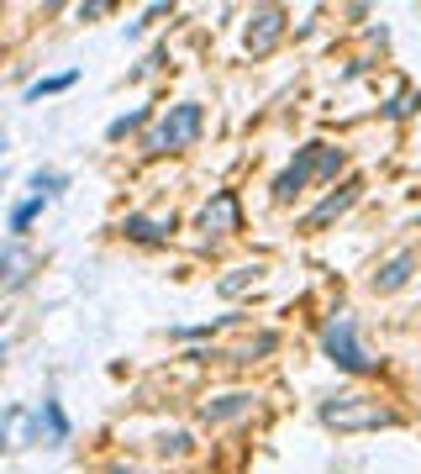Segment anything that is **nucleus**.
I'll list each match as a JSON object with an SVG mask.
<instances>
[{
    "label": "nucleus",
    "instance_id": "obj_1",
    "mask_svg": "<svg viewBox=\"0 0 421 474\" xmlns=\"http://www.w3.org/2000/svg\"><path fill=\"white\" fill-rule=\"evenodd\" d=\"M316 348H321V358H327L337 374H348V380H368V374L385 369V358H374V348L363 343L359 311H348V306H332V311L321 316V327H316Z\"/></svg>",
    "mask_w": 421,
    "mask_h": 474
},
{
    "label": "nucleus",
    "instance_id": "obj_2",
    "mask_svg": "<svg viewBox=\"0 0 421 474\" xmlns=\"http://www.w3.org/2000/svg\"><path fill=\"white\" fill-rule=\"evenodd\" d=\"M316 421L337 437H363V432H390V427H406V412L374 390H343V396H327L316 406Z\"/></svg>",
    "mask_w": 421,
    "mask_h": 474
},
{
    "label": "nucleus",
    "instance_id": "obj_3",
    "mask_svg": "<svg viewBox=\"0 0 421 474\" xmlns=\"http://www.w3.org/2000/svg\"><path fill=\"white\" fill-rule=\"evenodd\" d=\"M200 137H206V106L200 101H174V106L153 111V121L137 137V153L142 159H174V153L200 148Z\"/></svg>",
    "mask_w": 421,
    "mask_h": 474
},
{
    "label": "nucleus",
    "instance_id": "obj_4",
    "mask_svg": "<svg viewBox=\"0 0 421 474\" xmlns=\"http://www.w3.org/2000/svg\"><path fill=\"white\" fill-rule=\"evenodd\" d=\"M74 437V421H69V412L59 406V396H43L37 406H21V416H16V443L21 448H63Z\"/></svg>",
    "mask_w": 421,
    "mask_h": 474
},
{
    "label": "nucleus",
    "instance_id": "obj_5",
    "mask_svg": "<svg viewBox=\"0 0 421 474\" xmlns=\"http://www.w3.org/2000/svg\"><path fill=\"white\" fill-rule=\"evenodd\" d=\"M279 343H285V338H279L274 327H253V322H247L238 343H227V348H216V343H211V348H190L184 364H263V358L279 354Z\"/></svg>",
    "mask_w": 421,
    "mask_h": 474
},
{
    "label": "nucleus",
    "instance_id": "obj_6",
    "mask_svg": "<svg viewBox=\"0 0 421 474\" xmlns=\"http://www.w3.org/2000/svg\"><path fill=\"white\" fill-rule=\"evenodd\" d=\"M363 195H368V184H363V175H348V179H337V184H327V195L305 211L301 222H296V233H305V237H316V233H332L353 206H359Z\"/></svg>",
    "mask_w": 421,
    "mask_h": 474
},
{
    "label": "nucleus",
    "instance_id": "obj_7",
    "mask_svg": "<svg viewBox=\"0 0 421 474\" xmlns=\"http://www.w3.org/2000/svg\"><path fill=\"white\" fill-rule=\"evenodd\" d=\"M263 412V390H211V396H200L195 401V416H200V427H211V432H222V427H238V421H253V416Z\"/></svg>",
    "mask_w": 421,
    "mask_h": 474
},
{
    "label": "nucleus",
    "instance_id": "obj_8",
    "mask_svg": "<svg viewBox=\"0 0 421 474\" xmlns=\"http://www.w3.org/2000/svg\"><path fill=\"white\" fill-rule=\"evenodd\" d=\"M285 37H290V11L285 5H253L242 16V53L247 59H269Z\"/></svg>",
    "mask_w": 421,
    "mask_h": 474
},
{
    "label": "nucleus",
    "instance_id": "obj_9",
    "mask_svg": "<svg viewBox=\"0 0 421 474\" xmlns=\"http://www.w3.org/2000/svg\"><path fill=\"white\" fill-rule=\"evenodd\" d=\"M195 233H206V242H222V237H238L242 233V195L232 184H216L200 211H195Z\"/></svg>",
    "mask_w": 421,
    "mask_h": 474
},
{
    "label": "nucleus",
    "instance_id": "obj_10",
    "mask_svg": "<svg viewBox=\"0 0 421 474\" xmlns=\"http://www.w3.org/2000/svg\"><path fill=\"white\" fill-rule=\"evenodd\" d=\"M311 169H316V143H301V148L290 153V164L269 179V200H274V206H296L301 195H311V184H316Z\"/></svg>",
    "mask_w": 421,
    "mask_h": 474
},
{
    "label": "nucleus",
    "instance_id": "obj_11",
    "mask_svg": "<svg viewBox=\"0 0 421 474\" xmlns=\"http://www.w3.org/2000/svg\"><path fill=\"white\" fill-rule=\"evenodd\" d=\"M417 274H421V248H395L390 258L374 264V274L363 280V290L368 296H401Z\"/></svg>",
    "mask_w": 421,
    "mask_h": 474
},
{
    "label": "nucleus",
    "instance_id": "obj_12",
    "mask_svg": "<svg viewBox=\"0 0 421 474\" xmlns=\"http://www.w3.org/2000/svg\"><path fill=\"white\" fill-rule=\"evenodd\" d=\"M117 233L126 242H142V248H164V242H174V233H180V217L174 211H126L117 222Z\"/></svg>",
    "mask_w": 421,
    "mask_h": 474
},
{
    "label": "nucleus",
    "instance_id": "obj_13",
    "mask_svg": "<svg viewBox=\"0 0 421 474\" xmlns=\"http://www.w3.org/2000/svg\"><path fill=\"white\" fill-rule=\"evenodd\" d=\"M37 269H43V253L27 237H5L0 242V290H21Z\"/></svg>",
    "mask_w": 421,
    "mask_h": 474
},
{
    "label": "nucleus",
    "instance_id": "obj_14",
    "mask_svg": "<svg viewBox=\"0 0 421 474\" xmlns=\"http://www.w3.org/2000/svg\"><path fill=\"white\" fill-rule=\"evenodd\" d=\"M311 179H316V184H337V179H348V148L316 137V169H311Z\"/></svg>",
    "mask_w": 421,
    "mask_h": 474
},
{
    "label": "nucleus",
    "instance_id": "obj_15",
    "mask_svg": "<svg viewBox=\"0 0 421 474\" xmlns=\"http://www.w3.org/2000/svg\"><path fill=\"white\" fill-rule=\"evenodd\" d=\"M421 117V90L417 85H406V90H390L385 101H379V121H417Z\"/></svg>",
    "mask_w": 421,
    "mask_h": 474
},
{
    "label": "nucleus",
    "instance_id": "obj_16",
    "mask_svg": "<svg viewBox=\"0 0 421 474\" xmlns=\"http://www.w3.org/2000/svg\"><path fill=\"white\" fill-rule=\"evenodd\" d=\"M258 280H263V264H232V269L216 280V296L238 300V296H247V290H258Z\"/></svg>",
    "mask_w": 421,
    "mask_h": 474
},
{
    "label": "nucleus",
    "instance_id": "obj_17",
    "mask_svg": "<svg viewBox=\"0 0 421 474\" xmlns=\"http://www.w3.org/2000/svg\"><path fill=\"white\" fill-rule=\"evenodd\" d=\"M153 111H158V106L148 101V106H132V111L111 117V121H106V143H126V137H142V127L153 121Z\"/></svg>",
    "mask_w": 421,
    "mask_h": 474
},
{
    "label": "nucleus",
    "instance_id": "obj_18",
    "mask_svg": "<svg viewBox=\"0 0 421 474\" xmlns=\"http://www.w3.org/2000/svg\"><path fill=\"white\" fill-rule=\"evenodd\" d=\"M43 211H48V200H37V195L16 200V206H11V217H5V237H27L37 222H43Z\"/></svg>",
    "mask_w": 421,
    "mask_h": 474
},
{
    "label": "nucleus",
    "instance_id": "obj_19",
    "mask_svg": "<svg viewBox=\"0 0 421 474\" xmlns=\"http://www.w3.org/2000/svg\"><path fill=\"white\" fill-rule=\"evenodd\" d=\"M79 85V69H59V74H43V79H32L27 90H21V101L32 106V101H48V95H63V90H74Z\"/></svg>",
    "mask_w": 421,
    "mask_h": 474
},
{
    "label": "nucleus",
    "instance_id": "obj_20",
    "mask_svg": "<svg viewBox=\"0 0 421 474\" xmlns=\"http://www.w3.org/2000/svg\"><path fill=\"white\" fill-rule=\"evenodd\" d=\"M153 454H158V459H169V464H180V459L195 454V432H184V427L158 432V437H153Z\"/></svg>",
    "mask_w": 421,
    "mask_h": 474
},
{
    "label": "nucleus",
    "instance_id": "obj_21",
    "mask_svg": "<svg viewBox=\"0 0 421 474\" xmlns=\"http://www.w3.org/2000/svg\"><path fill=\"white\" fill-rule=\"evenodd\" d=\"M27 190H32L37 200H59L63 190H69V175H63V169H32V175H27Z\"/></svg>",
    "mask_w": 421,
    "mask_h": 474
},
{
    "label": "nucleus",
    "instance_id": "obj_22",
    "mask_svg": "<svg viewBox=\"0 0 421 474\" xmlns=\"http://www.w3.org/2000/svg\"><path fill=\"white\" fill-rule=\"evenodd\" d=\"M164 69H169V48L158 43V48H153L148 59H142L137 69H132V79H153V74H164Z\"/></svg>",
    "mask_w": 421,
    "mask_h": 474
},
{
    "label": "nucleus",
    "instance_id": "obj_23",
    "mask_svg": "<svg viewBox=\"0 0 421 474\" xmlns=\"http://www.w3.org/2000/svg\"><path fill=\"white\" fill-rule=\"evenodd\" d=\"M374 69V59H348V69L337 74V85H348V79H359V74H368Z\"/></svg>",
    "mask_w": 421,
    "mask_h": 474
},
{
    "label": "nucleus",
    "instance_id": "obj_24",
    "mask_svg": "<svg viewBox=\"0 0 421 474\" xmlns=\"http://www.w3.org/2000/svg\"><path fill=\"white\" fill-rule=\"evenodd\" d=\"M111 11V0H90V5H79V16H106Z\"/></svg>",
    "mask_w": 421,
    "mask_h": 474
},
{
    "label": "nucleus",
    "instance_id": "obj_25",
    "mask_svg": "<svg viewBox=\"0 0 421 474\" xmlns=\"http://www.w3.org/2000/svg\"><path fill=\"white\" fill-rule=\"evenodd\" d=\"M5 354H11V343H5V338H0V364H5Z\"/></svg>",
    "mask_w": 421,
    "mask_h": 474
},
{
    "label": "nucleus",
    "instance_id": "obj_26",
    "mask_svg": "<svg viewBox=\"0 0 421 474\" xmlns=\"http://www.w3.org/2000/svg\"><path fill=\"white\" fill-rule=\"evenodd\" d=\"M5 148H11V143H5V137H0V159H5Z\"/></svg>",
    "mask_w": 421,
    "mask_h": 474
},
{
    "label": "nucleus",
    "instance_id": "obj_27",
    "mask_svg": "<svg viewBox=\"0 0 421 474\" xmlns=\"http://www.w3.org/2000/svg\"><path fill=\"white\" fill-rule=\"evenodd\" d=\"M417 227H421V217H417Z\"/></svg>",
    "mask_w": 421,
    "mask_h": 474
}]
</instances>
